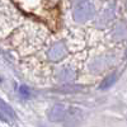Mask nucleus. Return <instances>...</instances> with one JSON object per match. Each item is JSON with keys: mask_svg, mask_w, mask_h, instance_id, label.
Here are the masks:
<instances>
[{"mask_svg": "<svg viewBox=\"0 0 127 127\" xmlns=\"http://www.w3.org/2000/svg\"><path fill=\"white\" fill-rule=\"evenodd\" d=\"M69 111H70V107H67V105L62 104V103L54 104L51 107V109L48 111V118L52 122L64 121L69 116Z\"/></svg>", "mask_w": 127, "mask_h": 127, "instance_id": "1", "label": "nucleus"}, {"mask_svg": "<svg viewBox=\"0 0 127 127\" xmlns=\"http://www.w3.org/2000/svg\"><path fill=\"white\" fill-rule=\"evenodd\" d=\"M67 55V47L64 42H57L48 51V57L52 61H60Z\"/></svg>", "mask_w": 127, "mask_h": 127, "instance_id": "2", "label": "nucleus"}, {"mask_svg": "<svg viewBox=\"0 0 127 127\" xmlns=\"http://www.w3.org/2000/svg\"><path fill=\"white\" fill-rule=\"evenodd\" d=\"M92 14H93V8L89 4H81L74 10V18L78 22H84V20L89 19Z\"/></svg>", "mask_w": 127, "mask_h": 127, "instance_id": "3", "label": "nucleus"}, {"mask_svg": "<svg viewBox=\"0 0 127 127\" xmlns=\"http://www.w3.org/2000/svg\"><path fill=\"white\" fill-rule=\"evenodd\" d=\"M0 117H1V120L5 121V122H12L17 118L14 109L10 107L9 104H6L4 99L0 100Z\"/></svg>", "mask_w": 127, "mask_h": 127, "instance_id": "4", "label": "nucleus"}, {"mask_svg": "<svg viewBox=\"0 0 127 127\" xmlns=\"http://www.w3.org/2000/svg\"><path fill=\"white\" fill-rule=\"evenodd\" d=\"M117 81V74L116 72H113V74H111V75H108L105 79H103L102 80V83H100V85H99V89H102V90H105V89H109L113 84Z\"/></svg>", "mask_w": 127, "mask_h": 127, "instance_id": "5", "label": "nucleus"}, {"mask_svg": "<svg viewBox=\"0 0 127 127\" xmlns=\"http://www.w3.org/2000/svg\"><path fill=\"white\" fill-rule=\"evenodd\" d=\"M18 93H19V95H20V98H23V99H29V98L32 97V92H31V89H29L28 87H26V85L19 87Z\"/></svg>", "mask_w": 127, "mask_h": 127, "instance_id": "6", "label": "nucleus"}, {"mask_svg": "<svg viewBox=\"0 0 127 127\" xmlns=\"http://www.w3.org/2000/svg\"><path fill=\"white\" fill-rule=\"evenodd\" d=\"M60 76L62 79H65V80H72L74 78H75V72L71 71L70 69H64L62 72L60 74Z\"/></svg>", "mask_w": 127, "mask_h": 127, "instance_id": "7", "label": "nucleus"}]
</instances>
